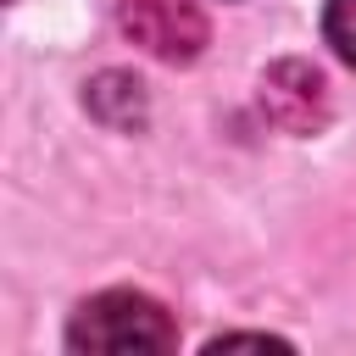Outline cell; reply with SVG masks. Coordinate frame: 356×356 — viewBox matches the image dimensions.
I'll return each mask as SVG.
<instances>
[{"label":"cell","instance_id":"1","mask_svg":"<svg viewBox=\"0 0 356 356\" xmlns=\"http://www.w3.org/2000/svg\"><path fill=\"white\" fill-rule=\"evenodd\" d=\"M67 345L72 350H117V356L122 350H172L178 323L167 317L161 300H150L139 289H100L72 312Z\"/></svg>","mask_w":356,"mask_h":356},{"label":"cell","instance_id":"2","mask_svg":"<svg viewBox=\"0 0 356 356\" xmlns=\"http://www.w3.org/2000/svg\"><path fill=\"white\" fill-rule=\"evenodd\" d=\"M117 22L156 61H195L206 44V17L195 0H122Z\"/></svg>","mask_w":356,"mask_h":356},{"label":"cell","instance_id":"3","mask_svg":"<svg viewBox=\"0 0 356 356\" xmlns=\"http://www.w3.org/2000/svg\"><path fill=\"white\" fill-rule=\"evenodd\" d=\"M261 111L284 134H317L328 122V83L312 61H278L261 78Z\"/></svg>","mask_w":356,"mask_h":356},{"label":"cell","instance_id":"4","mask_svg":"<svg viewBox=\"0 0 356 356\" xmlns=\"http://www.w3.org/2000/svg\"><path fill=\"white\" fill-rule=\"evenodd\" d=\"M323 39L334 44L339 61L356 67V0H328L323 6Z\"/></svg>","mask_w":356,"mask_h":356}]
</instances>
